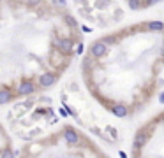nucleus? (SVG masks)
Instances as JSON below:
<instances>
[{
	"label": "nucleus",
	"instance_id": "obj_1",
	"mask_svg": "<svg viewBox=\"0 0 164 158\" xmlns=\"http://www.w3.org/2000/svg\"><path fill=\"white\" fill-rule=\"evenodd\" d=\"M81 41V28L65 4L0 2V106L55 86Z\"/></svg>",
	"mask_w": 164,
	"mask_h": 158
},
{
	"label": "nucleus",
	"instance_id": "obj_2",
	"mask_svg": "<svg viewBox=\"0 0 164 158\" xmlns=\"http://www.w3.org/2000/svg\"><path fill=\"white\" fill-rule=\"evenodd\" d=\"M164 72V21L125 25L93 39L81 60L86 92L116 118H131L154 100Z\"/></svg>",
	"mask_w": 164,
	"mask_h": 158
},
{
	"label": "nucleus",
	"instance_id": "obj_3",
	"mask_svg": "<svg viewBox=\"0 0 164 158\" xmlns=\"http://www.w3.org/2000/svg\"><path fill=\"white\" fill-rule=\"evenodd\" d=\"M16 158H111L92 137L74 125H62L23 144Z\"/></svg>",
	"mask_w": 164,
	"mask_h": 158
},
{
	"label": "nucleus",
	"instance_id": "obj_4",
	"mask_svg": "<svg viewBox=\"0 0 164 158\" xmlns=\"http://www.w3.org/2000/svg\"><path fill=\"white\" fill-rule=\"evenodd\" d=\"M131 158H164V109L136 130Z\"/></svg>",
	"mask_w": 164,
	"mask_h": 158
},
{
	"label": "nucleus",
	"instance_id": "obj_5",
	"mask_svg": "<svg viewBox=\"0 0 164 158\" xmlns=\"http://www.w3.org/2000/svg\"><path fill=\"white\" fill-rule=\"evenodd\" d=\"M0 158H16L13 139L2 123H0Z\"/></svg>",
	"mask_w": 164,
	"mask_h": 158
}]
</instances>
